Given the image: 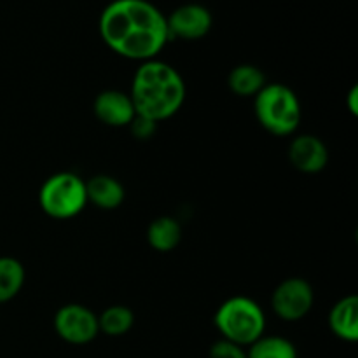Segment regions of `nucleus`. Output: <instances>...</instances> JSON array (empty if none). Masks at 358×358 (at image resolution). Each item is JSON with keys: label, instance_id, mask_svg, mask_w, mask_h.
Wrapping results in <instances>:
<instances>
[{"label": "nucleus", "instance_id": "nucleus-1", "mask_svg": "<svg viewBox=\"0 0 358 358\" xmlns=\"http://www.w3.org/2000/svg\"><path fill=\"white\" fill-rule=\"evenodd\" d=\"M101 41L121 58L156 59L170 42L166 16L149 0H112L98 21Z\"/></svg>", "mask_w": 358, "mask_h": 358}, {"label": "nucleus", "instance_id": "nucleus-2", "mask_svg": "<svg viewBox=\"0 0 358 358\" xmlns=\"http://www.w3.org/2000/svg\"><path fill=\"white\" fill-rule=\"evenodd\" d=\"M129 98L138 115L154 122L166 121L184 105L185 83L177 69L149 59L136 69Z\"/></svg>", "mask_w": 358, "mask_h": 358}, {"label": "nucleus", "instance_id": "nucleus-3", "mask_svg": "<svg viewBox=\"0 0 358 358\" xmlns=\"http://www.w3.org/2000/svg\"><path fill=\"white\" fill-rule=\"evenodd\" d=\"M254 114L259 124L275 136L294 135L303 121L297 94L285 84H266L254 96Z\"/></svg>", "mask_w": 358, "mask_h": 358}, {"label": "nucleus", "instance_id": "nucleus-4", "mask_svg": "<svg viewBox=\"0 0 358 358\" xmlns=\"http://www.w3.org/2000/svg\"><path fill=\"white\" fill-rule=\"evenodd\" d=\"M213 324L222 339L248 348L264 336L266 315L254 299L236 296L220 304L213 317Z\"/></svg>", "mask_w": 358, "mask_h": 358}, {"label": "nucleus", "instance_id": "nucleus-5", "mask_svg": "<svg viewBox=\"0 0 358 358\" xmlns=\"http://www.w3.org/2000/svg\"><path fill=\"white\" fill-rule=\"evenodd\" d=\"M42 212L56 220L73 219L87 205L86 182L72 171L51 175L38 192Z\"/></svg>", "mask_w": 358, "mask_h": 358}, {"label": "nucleus", "instance_id": "nucleus-6", "mask_svg": "<svg viewBox=\"0 0 358 358\" xmlns=\"http://www.w3.org/2000/svg\"><path fill=\"white\" fill-rule=\"evenodd\" d=\"M315 292L310 282L299 276H292L280 283L271 296V308L283 322L303 320L311 311Z\"/></svg>", "mask_w": 358, "mask_h": 358}, {"label": "nucleus", "instance_id": "nucleus-7", "mask_svg": "<svg viewBox=\"0 0 358 358\" xmlns=\"http://www.w3.org/2000/svg\"><path fill=\"white\" fill-rule=\"evenodd\" d=\"M55 331L69 345H90L100 334L98 315L83 304H65L55 315Z\"/></svg>", "mask_w": 358, "mask_h": 358}, {"label": "nucleus", "instance_id": "nucleus-8", "mask_svg": "<svg viewBox=\"0 0 358 358\" xmlns=\"http://www.w3.org/2000/svg\"><path fill=\"white\" fill-rule=\"evenodd\" d=\"M168 34L180 41H199L212 30V13L201 3H184L166 16Z\"/></svg>", "mask_w": 358, "mask_h": 358}, {"label": "nucleus", "instance_id": "nucleus-9", "mask_svg": "<svg viewBox=\"0 0 358 358\" xmlns=\"http://www.w3.org/2000/svg\"><path fill=\"white\" fill-rule=\"evenodd\" d=\"M289 161L301 173H320L329 163V149L318 136L299 135L290 142Z\"/></svg>", "mask_w": 358, "mask_h": 358}, {"label": "nucleus", "instance_id": "nucleus-10", "mask_svg": "<svg viewBox=\"0 0 358 358\" xmlns=\"http://www.w3.org/2000/svg\"><path fill=\"white\" fill-rule=\"evenodd\" d=\"M93 112L98 121L112 128H122L129 126L133 117L136 115L133 101L129 94L117 90L101 91L93 103Z\"/></svg>", "mask_w": 358, "mask_h": 358}, {"label": "nucleus", "instance_id": "nucleus-11", "mask_svg": "<svg viewBox=\"0 0 358 358\" xmlns=\"http://www.w3.org/2000/svg\"><path fill=\"white\" fill-rule=\"evenodd\" d=\"M329 327L341 341L355 343L358 339V297L346 296L332 306Z\"/></svg>", "mask_w": 358, "mask_h": 358}, {"label": "nucleus", "instance_id": "nucleus-12", "mask_svg": "<svg viewBox=\"0 0 358 358\" xmlns=\"http://www.w3.org/2000/svg\"><path fill=\"white\" fill-rule=\"evenodd\" d=\"M87 203L100 210H115L124 201V187L110 175H94L86 182Z\"/></svg>", "mask_w": 358, "mask_h": 358}, {"label": "nucleus", "instance_id": "nucleus-13", "mask_svg": "<svg viewBox=\"0 0 358 358\" xmlns=\"http://www.w3.org/2000/svg\"><path fill=\"white\" fill-rule=\"evenodd\" d=\"M182 240V227L173 217H157L147 229V241L156 252L166 254L175 250Z\"/></svg>", "mask_w": 358, "mask_h": 358}, {"label": "nucleus", "instance_id": "nucleus-14", "mask_svg": "<svg viewBox=\"0 0 358 358\" xmlns=\"http://www.w3.org/2000/svg\"><path fill=\"white\" fill-rule=\"evenodd\" d=\"M227 86L241 98L255 96L266 86V73L259 66L243 63L231 70L227 76Z\"/></svg>", "mask_w": 358, "mask_h": 358}, {"label": "nucleus", "instance_id": "nucleus-15", "mask_svg": "<svg viewBox=\"0 0 358 358\" xmlns=\"http://www.w3.org/2000/svg\"><path fill=\"white\" fill-rule=\"evenodd\" d=\"M24 266L14 257H0V304L13 301L24 285Z\"/></svg>", "mask_w": 358, "mask_h": 358}, {"label": "nucleus", "instance_id": "nucleus-16", "mask_svg": "<svg viewBox=\"0 0 358 358\" xmlns=\"http://www.w3.org/2000/svg\"><path fill=\"white\" fill-rule=\"evenodd\" d=\"M133 325H135V313L128 306H121V304L107 308L98 317V329L110 338H121L128 334Z\"/></svg>", "mask_w": 358, "mask_h": 358}, {"label": "nucleus", "instance_id": "nucleus-17", "mask_svg": "<svg viewBox=\"0 0 358 358\" xmlns=\"http://www.w3.org/2000/svg\"><path fill=\"white\" fill-rule=\"evenodd\" d=\"M247 358H297V350L282 336H262L248 346Z\"/></svg>", "mask_w": 358, "mask_h": 358}, {"label": "nucleus", "instance_id": "nucleus-18", "mask_svg": "<svg viewBox=\"0 0 358 358\" xmlns=\"http://www.w3.org/2000/svg\"><path fill=\"white\" fill-rule=\"evenodd\" d=\"M210 358H247V350L226 339H219L210 348Z\"/></svg>", "mask_w": 358, "mask_h": 358}, {"label": "nucleus", "instance_id": "nucleus-19", "mask_svg": "<svg viewBox=\"0 0 358 358\" xmlns=\"http://www.w3.org/2000/svg\"><path fill=\"white\" fill-rule=\"evenodd\" d=\"M128 128L131 129V133L135 138L149 140V138H152V135L156 133L157 122H154V121H150V119L142 117V115L136 114L135 117H133V121L129 122Z\"/></svg>", "mask_w": 358, "mask_h": 358}, {"label": "nucleus", "instance_id": "nucleus-20", "mask_svg": "<svg viewBox=\"0 0 358 358\" xmlns=\"http://www.w3.org/2000/svg\"><path fill=\"white\" fill-rule=\"evenodd\" d=\"M357 100H358V87L353 86L352 91H350V94H348V108H350V112H352L353 115L358 114Z\"/></svg>", "mask_w": 358, "mask_h": 358}]
</instances>
